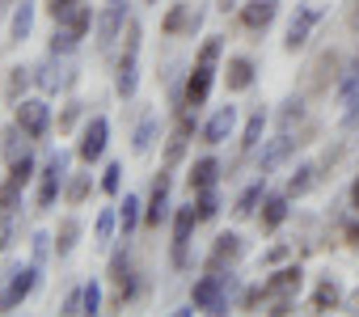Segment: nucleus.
Instances as JSON below:
<instances>
[{
	"instance_id": "f257e3e1",
	"label": "nucleus",
	"mask_w": 359,
	"mask_h": 317,
	"mask_svg": "<svg viewBox=\"0 0 359 317\" xmlns=\"http://www.w3.org/2000/svg\"><path fill=\"white\" fill-rule=\"evenodd\" d=\"M220 51H224V43H220V34H212L203 47H199V55H195V68H191V76H187V85H182V106H191V110H199L208 97H212V85H216V64H220Z\"/></svg>"
},
{
	"instance_id": "f03ea898",
	"label": "nucleus",
	"mask_w": 359,
	"mask_h": 317,
	"mask_svg": "<svg viewBox=\"0 0 359 317\" xmlns=\"http://www.w3.org/2000/svg\"><path fill=\"white\" fill-rule=\"evenodd\" d=\"M140 22L131 18L127 26H123V55H118V64H114V93L123 97V102H131L135 97V85H140Z\"/></svg>"
},
{
	"instance_id": "7ed1b4c3",
	"label": "nucleus",
	"mask_w": 359,
	"mask_h": 317,
	"mask_svg": "<svg viewBox=\"0 0 359 317\" xmlns=\"http://www.w3.org/2000/svg\"><path fill=\"white\" fill-rule=\"evenodd\" d=\"M325 9H330V0H300V5H296V13L287 22V39H283V51L287 55H296V51L309 47V39H313L317 22L325 18Z\"/></svg>"
},
{
	"instance_id": "20e7f679",
	"label": "nucleus",
	"mask_w": 359,
	"mask_h": 317,
	"mask_svg": "<svg viewBox=\"0 0 359 317\" xmlns=\"http://www.w3.org/2000/svg\"><path fill=\"white\" fill-rule=\"evenodd\" d=\"M229 288H233V271H208L203 279H195L191 304L203 309V313H224L229 309Z\"/></svg>"
},
{
	"instance_id": "39448f33",
	"label": "nucleus",
	"mask_w": 359,
	"mask_h": 317,
	"mask_svg": "<svg viewBox=\"0 0 359 317\" xmlns=\"http://www.w3.org/2000/svg\"><path fill=\"white\" fill-rule=\"evenodd\" d=\"M39 275H43V262H22V267H13L9 279H5V292H0V313L18 309V304L39 288Z\"/></svg>"
},
{
	"instance_id": "423d86ee",
	"label": "nucleus",
	"mask_w": 359,
	"mask_h": 317,
	"mask_svg": "<svg viewBox=\"0 0 359 317\" xmlns=\"http://www.w3.org/2000/svg\"><path fill=\"white\" fill-rule=\"evenodd\" d=\"M195 224H199V212H195V203L173 212V245H169V262H173L177 271H182V267H191V237H195Z\"/></svg>"
},
{
	"instance_id": "0eeeda50",
	"label": "nucleus",
	"mask_w": 359,
	"mask_h": 317,
	"mask_svg": "<svg viewBox=\"0 0 359 317\" xmlns=\"http://www.w3.org/2000/svg\"><path fill=\"white\" fill-rule=\"evenodd\" d=\"M13 123L26 131V140H47V131H51V106L43 97H22L13 106Z\"/></svg>"
},
{
	"instance_id": "6e6552de",
	"label": "nucleus",
	"mask_w": 359,
	"mask_h": 317,
	"mask_svg": "<svg viewBox=\"0 0 359 317\" xmlns=\"http://www.w3.org/2000/svg\"><path fill=\"white\" fill-rule=\"evenodd\" d=\"M338 72H346V68H342V55H338V51H321V55L309 64L304 93H309V97H321V93H330V85L338 81Z\"/></svg>"
},
{
	"instance_id": "1a4fd4ad",
	"label": "nucleus",
	"mask_w": 359,
	"mask_h": 317,
	"mask_svg": "<svg viewBox=\"0 0 359 317\" xmlns=\"http://www.w3.org/2000/svg\"><path fill=\"white\" fill-rule=\"evenodd\" d=\"M64 178H68V152H55L51 161L43 166V174H39V212L55 208V199H60V187H64Z\"/></svg>"
},
{
	"instance_id": "9d476101",
	"label": "nucleus",
	"mask_w": 359,
	"mask_h": 317,
	"mask_svg": "<svg viewBox=\"0 0 359 317\" xmlns=\"http://www.w3.org/2000/svg\"><path fill=\"white\" fill-rule=\"evenodd\" d=\"M106 140H110V123H106V114H93L89 123H85V131H81V144H76V156L85 166H93V161H102L106 156Z\"/></svg>"
},
{
	"instance_id": "9b49d317",
	"label": "nucleus",
	"mask_w": 359,
	"mask_h": 317,
	"mask_svg": "<svg viewBox=\"0 0 359 317\" xmlns=\"http://www.w3.org/2000/svg\"><path fill=\"white\" fill-rule=\"evenodd\" d=\"M169 187H173V178H169V166L152 178V191H148V208H144V229H161L165 220H169Z\"/></svg>"
},
{
	"instance_id": "f8f14e48",
	"label": "nucleus",
	"mask_w": 359,
	"mask_h": 317,
	"mask_svg": "<svg viewBox=\"0 0 359 317\" xmlns=\"http://www.w3.org/2000/svg\"><path fill=\"white\" fill-rule=\"evenodd\" d=\"M275 18H279V0H250V5L237 9V26L245 34H266Z\"/></svg>"
},
{
	"instance_id": "ddd939ff",
	"label": "nucleus",
	"mask_w": 359,
	"mask_h": 317,
	"mask_svg": "<svg viewBox=\"0 0 359 317\" xmlns=\"http://www.w3.org/2000/svg\"><path fill=\"white\" fill-rule=\"evenodd\" d=\"M110 279H114V300H110V309H123L131 296H135V267H131V254H127V245L123 250H114V258H110Z\"/></svg>"
},
{
	"instance_id": "4468645a",
	"label": "nucleus",
	"mask_w": 359,
	"mask_h": 317,
	"mask_svg": "<svg viewBox=\"0 0 359 317\" xmlns=\"http://www.w3.org/2000/svg\"><path fill=\"white\" fill-rule=\"evenodd\" d=\"M241 254H245V241H241L237 233H220V237L212 241V254H208L203 271H233V267L241 262Z\"/></svg>"
},
{
	"instance_id": "2eb2a0df",
	"label": "nucleus",
	"mask_w": 359,
	"mask_h": 317,
	"mask_svg": "<svg viewBox=\"0 0 359 317\" xmlns=\"http://www.w3.org/2000/svg\"><path fill=\"white\" fill-rule=\"evenodd\" d=\"M34 81H39L43 93H60V89H68L76 81V72L68 68V55H47V64L34 68Z\"/></svg>"
},
{
	"instance_id": "dca6fc26",
	"label": "nucleus",
	"mask_w": 359,
	"mask_h": 317,
	"mask_svg": "<svg viewBox=\"0 0 359 317\" xmlns=\"http://www.w3.org/2000/svg\"><path fill=\"white\" fill-rule=\"evenodd\" d=\"M262 283H266V304L271 300H296V292L304 288V271H300V262H292V267H279Z\"/></svg>"
},
{
	"instance_id": "f3484780",
	"label": "nucleus",
	"mask_w": 359,
	"mask_h": 317,
	"mask_svg": "<svg viewBox=\"0 0 359 317\" xmlns=\"http://www.w3.org/2000/svg\"><path fill=\"white\" fill-rule=\"evenodd\" d=\"M300 148V140L292 135V131H279L275 140H266L262 144V156H258V174H271V170H279L283 161H287V156Z\"/></svg>"
},
{
	"instance_id": "a211bd4d",
	"label": "nucleus",
	"mask_w": 359,
	"mask_h": 317,
	"mask_svg": "<svg viewBox=\"0 0 359 317\" xmlns=\"http://www.w3.org/2000/svg\"><path fill=\"white\" fill-rule=\"evenodd\" d=\"M123 22H127V13H123L118 5H106V9L93 18V26H97V47H102V51H110L114 39H123Z\"/></svg>"
},
{
	"instance_id": "6ab92c4d",
	"label": "nucleus",
	"mask_w": 359,
	"mask_h": 317,
	"mask_svg": "<svg viewBox=\"0 0 359 317\" xmlns=\"http://www.w3.org/2000/svg\"><path fill=\"white\" fill-rule=\"evenodd\" d=\"M233 127H237V106H220L208 123H203V144H224L229 135H233Z\"/></svg>"
},
{
	"instance_id": "aec40b11",
	"label": "nucleus",
	"mask_w": 359,
	"mask_h": 317,
	"mask_svg": "<svg viewBox=\"0 0 359 317\" xmlns=\"http://www.w3.org/2000/svg\"><path fill=\"white\" fill-rule=\"evenodd\" d=\"M287 203H292V195L283 191V195H271L266 191V199H262V212H258V224H262V233H275L283 220H287Z\"/></svg>"
},
{
	"instance_id": "412c9836",
	"label": "nucleus",
	"mask_w": 359,
	"mask_h": 317,
	"mask_svg": "<svg viewBox=\"0 0 359 317\" xmlns=\"http://www.w3.org/2000/svg\"><path fill=\"white\" fill-rule=\"evenodd\" d=\"M224 85H229V93H245L254 85V60L250 55H233L229 68H224Z\"/></svg>"
},
{
	"instance_id": "4be33fe9",
	"label": "nucleus",
	"mask_w": 359,
	"mask_h": 317,
	"mask_svg": "<svg viewBox=\"0 0 359 317\" xmlns=\"http://www.w3.org/2000/svg\"><path fill=\"white\" fill-rule=\"evenodd\" d=\"M262 199H266V174H258L245 191H241V199H237V208H233V216L237 220H250V216H258V208H262Z\"/></svg>"
},
{
	"instance_id": "5701e85b",
	"label": "nucleus",
	"mask_w": 359,
	"mask_h": 317,
	"mask_svg": "<svg viewBox=\"0 0 359 317\" xmlns=\"http://www.w3.org/2000/svg\"><path fill=\"white\" fill-rule=\"evenodd\" d=\"M313 313H330V309H338L342 304V283L334 279V275H321L317 279V288H313Z\"/></svg>"
},
{
	"instance_id": "b1692460",
	"label": "nucleus",
	"mask_w": 359,
	"mask_h": 317,
	"mask_svg": "<svg viewBox=\"0 0 359 317\" xmlns=\"http://www.w3.org/2000/svg\"><path fill=\"white\" fill-rule=\"evenodd\" d=\"M216 178H220V161H216V156H199V161L191 166V178H187V187H191V195H199V191L216 187Z\"/></svg>"
},
{
	"instance_id": "393cba45",
	"label": "nucleus",
	"mask_w": 359,
	"mask_h": 317,
	"mask_svg": "<svg viewBox=\"0 0 359 317\" xmlns=\"http://www.w3.org/2000/svg\"><path fill=\"white\" fill-rule=\"evenodd\" d=\"M317 182H321V166H313V161H309V166H296V174L287 178V195H292V199H304Z\"/></svg>"
},
{
	"instance_id": "a878e982",
	"label": "nucleus",
	"mask_w": 359,
	"mask_h": 317,
	"mask_svg": "<svg viewBox=\"0 0 359 317\" xmlns=\"http://www.w3.org/2000/svg\"><path fill=\"white\" fill-rule=\"evenodd\" d=\"M309 123V110H304V93H292L287 102H283V110H279V131H300Z\"/></svg>"
},
{
	"instance_id": "bb28decb",
	"label": "nucleus",
	"mask_w": 359,
	"mask_h": 317,
	"mask_svg": "<svg viewBox=\"0 0 359 317\" xmlns=\"http://www.w3.org/2000/svg\"><path fill=\"white\" fill-rule=\"evenodd\" d=\"M262 131H266V110L258 106V110L245 119V127H241V152H254V148L262 144Z\"/></svg>"
},
{
	"instance_id": "cd10ccee",
	"label": "nucleus",
	"mask_w": 359,
	"mask_h": 317,
	"mask_svg": "<svg viewBox=\"0 0 359 317\" xmlns=\"http://www.w3.org/2000/svg\"><path fill=\"white\" fill-rule=\"evenodd\" d=\"M140 220H144V203H140L135 195H127V199L118 203V229H123V241H131V233H135Z\"/></svg>"
},
{
	"instance_id": "c85d7f7f",
	"label": "nucleus",
	"mask_w": 359,
	"mask_h": 317,
	"mask_svg": "<svg viewBox=\"0 0 359 317\" xmlns=\"http://www.w3.org/2000/svg\"><path fill=\"white\" fill-rule=\"evenodd\" d=\"M76 241H81V220H76V216L60 220V229H55V254L68 258V254L76 250Z\"/></svg>"
},
{
	"instance_id": "c756f323",
	"label": "nucleus",
	"mask_w": 359,
	"mask_h": 317,
	"mask_svg": "<svg viewBox=\"0 0 359 317\" xmlns=\"http://www.w3.org/2000/svg\"><path fill=\"white\" fill-rule=\"evenodd\" d=\"M152 144H156V114L148 110V114L140 119V127H135V135H131V152H135V156H144V152H148Z\"/></svg>"
},
{
	"instance_id": "7c9ffc66",
	"label": "nucleus",
	"mask_w": 359,
	"mask_h": 317,
	"mask_svg": "<svg viewBox=\"0 0 359 317\" xmlns=\"http://www.w3.org/2000/svg\"><path fill=\"white\" fill-rule=\"evenodd\" d=\"M30 26H34V5L22 0L18 13H13V26H9V43H26L30 39Z\"/></svg>"
},
{
	"instance_id": "2f4dec72",
	"label": "nucleus",
	"mask_w": 359,
	"mask_h": 317,
	"mask_svg": "<svg viewBox=\"0 0 359 317\" xmlns=\"http://www.w3.org/2000/svg\"><path fill=\"white\" fill-rule=\"evenodd\" d=\"M18 208H22V187L13 178H5V182H0V220H13Z\"/></svg>"
},
{
	"instance_id": "473e14b6",
	"label": "nucleus",
	"mask_w": 359,
	"mask_h": 317,
	"mask_svg": "<svg viewBox=\"0 0 359 317\" xmlns=\"http://www.w3.org/2000/svg\"><path fill=\"white\" fill-rule=\"evenodd\" d=\"M22 152H26V131L13 123V127H5V135H0V156L13 161V156H22Z\"/></svg>"
},
{
	"instance_id": "72a5a7b5",
	"label": "nucleus",
	"mask_w": 359,
	"mask_h": 317,
	"mask_svg": "<svg viewBox=\"0 0 359 317\" xmlns=\"http://www.w3.org/2000/svg\"><path fill=\"white\" fill-rule=\"evenodd\" d=\"M89 191H93V174H76V178L64 187V203H68V208H81V203L89 199Z\"/></svg>"
},
{
	"instance_id": "f704fd0d",
	"label": "nucleus",
	"mask_w": 359,
	"mask_h": 317,
	"mask_svg": "<svg viewBox=\"0 0 359 317\" xmlns=\"http://www.w3.org/2000/svg\"><path fill=\"white\" fill-rule=\"evenodd\" d=\"M187 144H191V135H187L182 127H173V135L165 140V166H169V170H173V166L187 156Z\"/></svg>"
},
{
	"instance_id": "c9c22d12",
	"label": "nucleus",
	"mask_w": 359,
	"mask_h": 317,
	"mask_svg": "<svg viewBox=\"0 0 359 317\" xmlns=\"http://www.w3.org/2000/svg\"><path fill=\"white\" fill-rule=\"evenodd\" d=\"M195 212H199V224H208V220L220 216V195H216V187H208V191L195 195Z\"/></svg>"
},
{
	"instance_id": "e433bc0d",
	"label": "nucleus",
	"mask_w": 359,
	"mask_h": 317,
	"mask_svg": "<svg viewBox=\"0 0 359 317\" xmlns=\"http://www.w3.org/2000/svg\"><path fill=\"white\" fill-rule=\"evenodd\" d=\"M114 229H118V212H114V208H102V212H97V220H93V241H97V245H106V241L114 237Z\"/></svg>"
},
{
	"instance_id": "4c0bfd02",
	"label": "nucleus",
	"mask_w": 359,
	"mask_h": 317,
	"mask_svg": "<svg viewBox=\"0 0 359 317\" xmlns=\"http://www.w3.org/2000/svg\"><path fill=\"white\" fill-rule=\"evenodd\" d=\"M191 26V13H187V5H173L169 13H165V22H161V34H169V39H177Z\"/></svg>"
},
{
	"instance_id": "58836bf2",
	"label": "nucleus",
	"mask_w": 359,
	"mask_h": 317,
	"mask_svg": "<svg viewBox=\"0 0 359 317\" xmlns=\"http://www.w3.org/2000/svg\"><path fill=\"white\" fill-rule=\"evenodd\" d=\"M81 47V39L68 30V26H55V34H51V55H72Z\"/></svg>"
},
{
	"instance_id": "ea45409f",
	"label": "nucleus",
	"mask_w": 359,
	"mask_h": 317,
	"mask_svg": "<svg viewBox=\"0 0 359 317\" xmlns=\"http://www.w3.org/2000/svg\"><path fill=\"white\" fill-rule=\"evenodd\" d=\"M9 178H13L18 187H26V182L34 178V156H30V152H22V156H13V161H9Z\"/></svg>"
},
{
	"instance_id": "a19ab883",
	"label": "nucleus",
	"mask_w": 359,
	"mask_h": 317,
	"mask_svg": "<svg viewBox=\"0 0 359 317\" xmlns=\"http://www.w3.org/2000/svg\"><path fill=\"white\" fill-rule=\"evenodd\" d=\"M34 81V72L30 68H9V102L18 106L22 102V93H26V85Z\"/></svg>"
},
{
	"instance_id": "79ce46f5",
	"label": "nucleus",
	"mask_w": 359,
	"mask_h": 317,
	"mask_svg": "<svg viewBox=\"0 0 359 317\" xmlns=\"http://www.w3.org/2000/svg\"><path fill=\"white\" fill-rule=\"evenodd\" d=\"M60 26H68L76 39H85V34H89V26H93V9H89V5H81V9H76L68 22H60Z\"/></svg>"
},
{
	"instance_id": "37998d69",
	"label": "nucleus",
	"mask_w": 359,
	"mask_h": 317,
	"mask_svg": "<svg viewBox=\"0 0 359 317\" xmlns=\"http://www.w3.org/2000/svg\"><path fill=\"white\" fill-rule=\"evenodd\" d=\"M81 114H85V106H81V102H68V106L60 110V119H55V127H60V135H72V127L81 123Z\"/></svg>"
},
{
	"instance_id": "c03bdc74",
	"label": "nucleus",
	"mask_w": 359,
	"mask_h": 317,
	"mask_svg": "<svg viewBox=\"0 0 359 317\" xmlns=\"http://www.w3.org/2000/svg\"><path fill=\"white\" fill-rule=\"evenodd\" d=\"M76 9H81V0H47V13H51V22H55V26H60V22H68Z\"/></svg>"
},
{
	"instance_id": "a18cd8bd",
	"label": "nucleus",
	"mask_w": 359,
	"mask_h": 317,
	"mask_svg": "<svg viewBox=\"0 0 359 317\" xmlns=\"http://www.w3.org/2000/svg\"><path fill=\"white\" fill-rule=\"evenodd\" d=\"M102 191H106V195H118V191H123V166H118V161H110V166L102 170Z\"/></svg>"
},
{
	"instance_id": "49530a36",
	"label": "nucleus",
	"mask_w": 359,
	"mask_h": 317,
	"mask_svg": "<svg viewBox=\"0 0 359 317\" xmlns=\"http://www.w3.org/2000/svg\"><path fill=\"white\" fill-rule=\"evenodd\" d=\"M266 304V283H254V288H245V296H241V309L245 313H258Z\"/></svg>"
},
{
	"instance_id": "de8ad7c7",
	"label": "nucleus",
	"mask_w": 359,
	"mask_h": 317,
	"mask_svg": "<svg viewBox=\"0 0 359 317\" xmlns=\"http://www.w3.org/2000/svg\"><path fill=\"white\" fill-rule=\"evenodd\" d=\"M81 313H102V288L97 283H85V300H81Z\"/></svg>"
},
{
	"instance_id": "09e8293b",
	"label": "nucleus",
	"mask_w": 359,
	"mask_h": 317,
	"mask_svg": "<svg viewBox=\"0 0 359 317\" xmlns=\"http://www.w3.org/2000/svg\"><path fill=\"white\" fill-rule=\"evenodd\" d=\"M359 127V89L346 97V110H342V131H355Z\"/></svg>"
},
{
	"instance_id": "8fccbe9b",
	"label": "nucleus",
	"mask_w": 359,
	"mask_h": 317,
	"mask_svg": "<svg viewBox=\"0 0 359 317\" xmlns=\"http://www.w3.org/2000/svg\"><path fill=\"white\" fill-rule=\"evenodd\" d=\"M292 258V245H271L266 254H262V267H279V262H287Z\"/></svg>"
},
{
	"instance_id": "3c124183",
	"label": "nucleus",
	"mask_w": 359,
	"mask_h": 317,
	"mask_svg": "<svg viewBox=\"0 0 359 317\" xmlns=\"http://www.w3.org/2000/svg\"><path fill=\"white\" fill-rule=\"evenodd\" d=\"M81 300H85V288H72V292L64 296V309H60V313H68V317L81 313Z\"/></svg>"
},
{
	"instance_id": "603ef678",
	"label": "nucleus",
	"mask_w": 359,
	"mask_h": 317,
	"mask_svg": "<svg viewBox=\"0 0 359 317\" xmlns=\"http://www.w3.org/2000/svg\"><path fill=\"white\" fill-rule=\"evenodd\" d=\"M55 237H47V233H34V262H43L47 258V245H51Z\"/></svg>"
},
{
	"instance_id": "864d4df0",
	"label": "nucleus",
	"mask_w": 359,
	"mask_h": 317,
	"mask_svg": "<svg viewBox=\"0 0 359 317\" xmlns=\"http://www.w3.org/2000/svg\"><path fill=\"white\" fill-rule=\"evenodd\" d=\"M346 30L359 34V0H346Z\"/></svg>"
},
{
	"instance_id": "5fc2aeb1",
	"label": "nucleus",
	"mask_w": 359,
	"mask_h": 317,
	"mask_svg": "<svg viewBox=\"0 0 359 317\" xmlns=\"http://www.w3.org/2000/svg\"><path fill=\"white\" fill-rule=\"evenodd\" d=\"M342 237H346V245H351V250H359V220H355V224H346V233H342Z\"/></svg>"
},
{
	"instance_id": "6e6d98bb",
	"label": "nucleus",
	"mask_w": 359,
	"mask_h": 317,
	"mask_svg": "<svg viewBox=\"0 0 359 317\" xmlns=\"http://www.w3.org/2000/svg\"><path fill=\"white\" fill-rule=\"evenodd\" d=\"M216 9H220V13H229V9H241V0H216Z\"/></svg>"
},
{
	"instance_id": "4d7b16f0",
	"label": "nucleus",
	"mask_w": 359,
	"mask_h": 317,
	"mask_svg": "<svg viewBox=\"0 0 359 317\" xmlns=\"http://www.w3.org/2000/svg\"><path fill=\"white\" fill-rule=\"evenodd\" d=\"M351 203H355V212H359V178H355V187H351Z\"/></svg>"
},
{
	"instance_id": "13d9d810",
	"label": "nucleus",
	"mask_w": 359,
	"mask_h": 317,
	"mask_svg": "<svg viewBox=\"0 0 359 317\" xmlns=\"http://www.w3.org/2000/svg\"><path fill=\"white\" fill-rule=\"evenodd\" d=\"M106 5H118V9H127V0H106Z\"/></svg>"
},
{
	"instance_id": "bf43d9fd",
	"label": "nucleus",
	"mask_w": 359,
	"mask_h": 317,
	"mask_svg": "<svg viewBox=\"0 0 359 317\" xmlns=\"http://www.w3.org/2000/svg\"><path fill=\"white\" fill-rule=\"evenodd\" d=\"M351 68H355V72H359V51H355V64H351Z\"/></svg>"
},
{
	"instance_id": "052dcab7",
	"label": "nucleus",
	"mask_w": 359,
	"mask_h": 317,
	"mask_svg": "<svg viewBox=\"0 0 359 317\" xmlns=\"http://www.w3.org/2000/svg\"><path fill=\"white\" fill-rule=\"evenodd\" d=\"M148 5H156V0H148Z\"/></svg>"
}]
</instances>
